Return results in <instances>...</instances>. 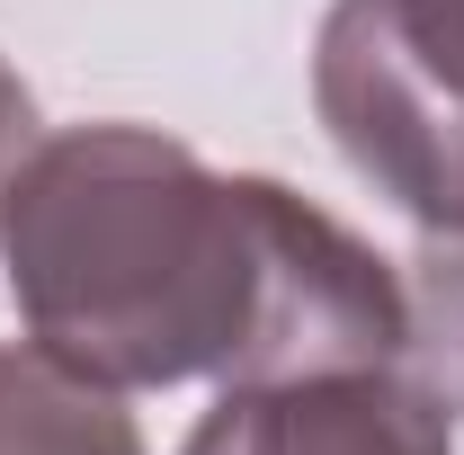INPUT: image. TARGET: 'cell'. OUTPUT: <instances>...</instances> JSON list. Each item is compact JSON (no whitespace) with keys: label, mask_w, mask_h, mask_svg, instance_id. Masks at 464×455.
Segmentation results:
<instances>
[{"label":"cell","mask_w":464,"mask_h":455,"mask_svg":"<svg viewBox=\"0 0 464 455\" xmlns=\"http://www.w3.org/2000/svg\"><path fill=\"white\" fill-rule=\"evenodd\" d=\"M27 340L108 393L402 366L411 286L286 179L215 170L152 125L36 134L0 197Z\"/></svg>","instance_id":"cell-1"},{"label":"cell","mask_w":464,"mask_h":455,"mask_svg":"<svg viewBox=\"0 0 464 455\" xmlns=\"http://www.w3.org/2000/svg\"><path fill=\"white\" fill-rule=\"evenodd\" d=\"M313 108L340 161L411 224L464 215V0H331Z\"/></svg>","instance_id":"cell-2"},{"label":"cell","mask_w":464,"mask_h":455,"mask_svg":"<svg viewBox=\"0 0 464 455\" xmlns=\"http://www.w3.org/2000/svg\"><path fill=\"white\" fill-rule=\"evenodd\" d=\"M179 455H456V411L420 366H313L224 384Z\"/></svg>","instance_id":"cell-3"},{"label":"cell","mask_w":464,"mask_h":455,"mask_svg":"<svg viewBox=\"0 0 464 455\" xmlns=\"http://www.w3.org/2000/svg\"><path fill=\"white\" fill-rule=\"evenodd\" d=\"M0 455H143L125 393L90 384L54 348H0Z\"/></svg>","instance_id":"cell-4"},{"label":"cell","mask_w":464,"mask_h":455,"mask_svg":"<svg viewBox=\"0 0 464 455\" xmlns=\"http://www.w3.org/2000/svg\"><path fill=\"white\" fill-rule=\"evenodd\" d=\"M411 366L429 375V393L464 411V215L420 224V259H411Z\"/></svg>","instance_id":"cell-5"},{"label":"cell","mask_w":464,"mask_h":455,"mask_svg":"<svg viewBox=\"0 0 464 455\" xmlns=\"http://www.w3.org/2000/svg\"><path fill=\"white\" fill-rule=\"evenodd\" d=\"M27 152H36V99H27V81L0 63V197H9V179H18Z\"/></svg>","instance_id":"cell-6"}]
</instances>
